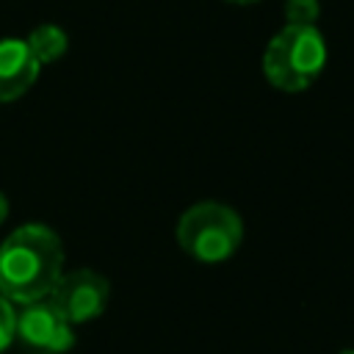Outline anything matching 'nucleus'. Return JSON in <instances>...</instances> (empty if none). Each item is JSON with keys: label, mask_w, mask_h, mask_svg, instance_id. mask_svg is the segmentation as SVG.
<instances>
[{"label": "nucleus", "mask_w": 354, "mask_h": 354, "mask_svg": "<svg viewBox=\"0 0 354 354\" xmlns=\"http://www.w3.org/2000/svg\"><path fill=\"white\" fill-rule=\"evenodd\" d=\"M321 14L318 0H288L285 3V19L288 25H313Z\"/></svg>", "instance_id": "nucleus-8"}, {"label": "nucleus", "mask_w": 354, "mask_h": 354, "mask_svg": "<svg viewBox=\"0 0 354 354\" xmlns=\"http://www.w3.org/2000/svg\"><path fill=\"white\" fill-rule=\"evenodd\" d=\"M108 296H111L108 279L91 268H75L69 274H61V279L50 293V299L69 324H86L102 315Z\"/></svg>", "instance_id": "nucleus-4"}, {"label": "nucleus", "mask_w": 354, "mask_h": 354, "mask_svg": "<svg viewBox=\"0 0 354 354\" xmlns=\"http://www.w3.org/2000/svg\"><path fill=\"white\" fill-rule=\"evenodd\" d=\"M326 66V41L315 25H285L266 47L263 69L274 88L304 91Z\"/></svg>", "instance_id": "nucleus-2"}, {"label": "nucleus", "mask_w": 354, "mask_h": 354, "mask_svg": "<svg viewBox=\"0 0 354 354\" xmlns=\"http://www.w3.org/2000/svg\"><path fill=\"white\" fill-rule=\"evenodd\" d=\"M17 335V313L6 296H0V354L8 348V343Z\"/></svg>", "instance_id": "nucleus-9"}, {"label": "nucleus", "mask_w": 354, "mask_h": 354, "mask_svg": "<svg viewBox=\"0 0 354 354\" xmlns=\"http://www.w3.org/2000/svg\"><path fill=\"white\" fill-rule=\"evenodd\" d=\"M6 216H8V199L0 194V224L6 221Z\"/></svg>", "instance_id": "nucleus-10"}, {"label": "nucleus", "mask_w": 354, "mask_h": 354, "mask_svg": "<svg viewBox=\"0 0 354 354\" xmlns=\"http://www.w3.org/2000/svg\"><path fill=\"white\" fill-rule=\"evenodd\" d=\"M64 246L44 224H22L0 243V296L17 304L47 299L61 279Z\"/></svg>", "instance_id": "nucleus-1"}, {"label": "nucleus", "mask_w": 354, "mask_h": 354, "mask_svg": "<svg viewBox=\"0 0 354 354\" xmlns=\"http://www.w3.org/2000/svg\"><path fill=\"white\" fill-rule=\"evenodd\" d=\"M25 41H28V47H30V53H33V58H36L39 64H53V61H58V58L66 53V44H69V41H66V33H64L58 25H50V22L33 28Z\"/></svg>", "instance_id": "nucleus-7"}, {"label": "nucleus", "mask_w": 354, "mask_h": 354, "mask_svg": "<svg viewBox=\"0 0 354 354\" xmlns=\"http://www.w3.org/2000/svg\"><path fill=\"white\" fill-rule=\"evenodd\" d=\"M243 238L241 216L221 202H196L191 205L177 224V241L185 254L199 263H224L230 260Z\"/></svg>", "instance_id": "nucleus-3"}, {"label": "nucleus", "mask_w": 354, "mask_h": 354, "mask_svg": "<svg viewBox=\"0 0 354 354\" xmlns=\"http://www.w3.org/2000/svg\"><path fill=\"white\" fill-rule=\"evenodd\" d=\"M227 3H238V6H249V3H257V0H227Z\"/></svg>", "instance_id": "nucleus-11"}, {"label": "nucleus", "mask_w": 354, "mask_h": 354, "mask_svg": "<svg viewBox=\"0 0 354 354\" xmlns=\"http://www.w3.org/2000/svg\"><path fill=\"white\" fill-rule=\"evenodd\" d=\"M346 354H354V351H346Z\"/></svg>", "instance_id": "nucleus-12"}, {"label": "nucleus", "mask_w": 354, "mask_h": 354, "mask_svg": "<svg viewBox=\"0 0 354 354\" xmlns=\"http://www.w3.org/2000/svg\"><path fill=\"white\" fill-rule=\"evenodd\" d=\"M39 61L33 58L28 41L0 39V102L22 97L39 77Z\"/></svg>", "instance_id": "nucleus-6"}, {"label": "nucleus", "mask_w": 354, "mask_h": 354, "mask_svg": "<svg viewBox=\"0 0 354 354\" xmlns=\"http://www.w3.org/2000/svg\"><path fill=\"white\" fill-rule=\"evenodd\" d=\"M17 335L30 348H39L47 354H64L75 343L72 324L64 318V313L55 307L50 296L25 304V310L17 315Z\"/></svg>", "instance_id": "nucleus-5"}]
</instances>
